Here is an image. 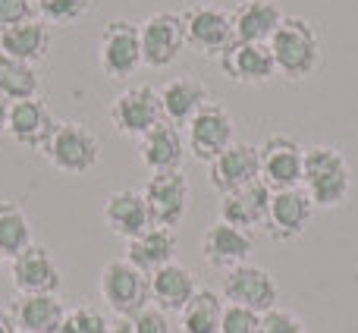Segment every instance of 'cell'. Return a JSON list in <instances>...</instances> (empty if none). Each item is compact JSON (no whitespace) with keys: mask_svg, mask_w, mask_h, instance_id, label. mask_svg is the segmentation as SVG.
Listing matches in <instances>:
<instances>
[{"mask_svg":"<svg viewBox=\"0 0 358 333\" xmlns=\"http://www.w3.org/2000/svg\"><path fill=\"white\" fill-rule=\"evenodd\" d=\"M233 129L236 126H233L229 111L223 104L210 101V104H204L201 111L195 113V120L185 126V148L195 155V161L210 164L217 155H223V151L236 142Z\"/></svg>","mask_w":358,"mask_h":333,"instance_id":"10","label":"cell"},{"mask_svg":"<svg viewBox=\"0 0 358 333\" xmlns=\"http://www.w3.org/2000/svg\"><path fill=\"white\" fill-rule=\"evenodd\" d=\"M220 69L236 85H264V82L277 73L271 44H248V41L229 44L220 54Z\"/></svg>","mask_w":358,"mask_h":333,"instance_id":"16","label":"cell"},{"mask_svg":"<svg viewBox=\"0 0 358 333\" xmlns=\"http://www.w3.org/2000/svg\"><path fill=\"white\" fill-rule=\"evenodd\" d=\"M101 296L120 318H132L151 302V277L138 271L132 261L113 258L101 271Z\"/></svg>","mask_w":358,"mask_h":333,"instance_id":"4","label":"cell"},{"mask_svg":"<svg viewBox=\"0 0 358 333\" xmlns=\"http://www.w3.org/2000/svg\"><path fill=\"white\" fill-rule=\"evenodd\" d=\"M267 208H271V189H267L261 179L252 185H242V189L220 195V220L229 223V227L248 229V233H252L255 227H264Z\"/></svg>","mask_w":358,"mask_h":333,"instance_id":"23","label":"cell"},{"mask_svg":"<svg viewBox=\"0 0 358 333\" xmlns=\"http://www.w3.org/2000/svg\"><path fill=\"white\" fill-rule=\"evenodd\" d=\"M273 66L283 79L302 82L321 66V35L305 16H283L271 41Z\"/></svg>","mask_w":358,"mask_h":333,"instance_id":"1","label":"cell"},{"mask_svg":"<svg viewBox=\"0 0 358 333\" xmlns=\"http://www.w3.org/2000/svg\"><path fill=\"white\" fill-rule=\"evenodd\" d=\"M10 277L19 296H57V290L63 283L60 267H57L50 248L38 246V242H31L25 252L10 258Z\"/></svg>","mask_w":358,"mask_h":333,"instance_id":"11","label":"cell"},{"mask_svg":"<svg viewBox=\"0 0 358 333\" xmlns=\"http://www.w3.org/2000/svg\"><path fill=\"white\" fill-rule=\"evenodd\" d=\"M0 333H19L16 321H13V315L6 309H0Z\"/></svg>","mask_w":358,"mask_h":333,"instance_id":"37","label":"cell"},{"mask_svg":"<svg viewBox=\"0 0 358 333\" xmlns=\"http://www.w3.org/2000/svg\"><path fill=\"white\" fill-rule=\"evenodd\" d=\"M258 333H308V327H305V321L299 315H292V311L271 309V311L261 315Z\"/></svg>","mask_w":358,"mask_h":333,"instance_id":"34","label":"cell"},{"mask_svg":"<svg viewBox=\"0 0 358 333\" xmlns=\"http://www.w3.org/2000/svg\"><path fill=\"white\" fill-rule=\"evenodd\" d=\"M311 217H315V201L308 198V192L302 185L280 189V192H271V208H267L264 229L271 233V239L292 242L308 229Z\"/></svg>","mask_w":358,"mask_h":333,"instance_id":"12","label":"cell"},{"mask_svg":"<svg viewBox=\"0 0 358 333\" xmlns=\"http://www.w3.org/2000/svg\"><path fill=\"white\" fill-rule=\"evenodd\" d=\"M220 296L227 305H242V309H248V311L264 315V311L277 309L280 286H277V280H273L271 271L245 261V264L227 271L223 286H220Z\"/></svg>","mask_w":358,"mask_h":333,"instance_id":"8","label":"cell"},{"mask_svg":"<svg viewBox=\"0 0 358 333\" xmlns=\"http://www.w3.org/2000/svg\"><path fill=\"white\" fill-rule=\"evenodd\" d=\"M35 0H0V31L13 29V25L35 19Z\"/></svg>","mask_w":358,"mask_h":333,"instance_id":"36","label":"cell"},{"mask_svg":"<svg viewBox=\"0 0 358 333\" xmlns=\"http://www.w3.org/2000/svg\"><path fill=\"white\" fill-rule=\"evenodd\" d=\"M98 66L113 82L129 79V76L138 73V66H145L142 35H138L136 22H129V19H110L104 25L101 44H98Z\"/></svg>","mask_w":358,"mask_h":333,"instance_id":"5","label":"cell"},{"mask_svg":"<svg viewBox=\"0 0 358 333\" xmlns=\"http://www.w3.org/2000/svg\"><path fill=\"white\" fill-rule=\"evenodd\" d=\"M255 248V239L248 229L229 227L223 220H214L201 236V255L210 267H220V271H233V267L245 264L248 255Z\"/></svg>","mask_w":358,"mask_h":333,"instance_id":"18","label":"cell"},{"mask_svg":"<svg viewBox=\"0 0 358 333\" xmlns=\"http://www.w3.org/2000/svg\"><path fill=\"white\" fill-rule=\"evenodd\" d=\"M50 25L44 19H25V22L13 25V29L0 31V54L6 57H16V60H25V63H41L48 60L50 54Z\"/></svg>","mask_w":358,"mask_h":333,"instance_id":"24","label":"cell"},{"mask_svg":"<svg viewBox=\"0 0 358 333\" xmlns=\"http://www.w3.org/2000/svg\"><path fill=\"white\" fill-rule=\"evenodd\" d=\"M261 183L271 192L302 185L305 148L289 136H271L261 145Z\"/></svg>","mask_w":358,"mask_h":333,"instance_id":"14","label":"cell"},{"mask_svg":"<svg viewBox=\"0 0 358 333\" xmlns=\"http://www.w3.org/2000/svg\"><path fill=\"white\" fill-rule=\"evenodd\" d=\"M204 104H210V92L201 79H195V76H176V79H170L167 85L161 88L164 123L179 126V129L189 126Z\"/></svg>","mask_w":358,"mask_h":333,"instance_id":"20","label":"cell"},{"mask_svg":"<svg viewBox=\"0 0 358 333\" xmlns=\"http://www.w3.org/2000/svg\"><path fill=\"white\" fill-rule=\"evenodd\" d=\"M176 248H179V242H176L173 229L151 227V229H145L142 236H136V239L126 242V261H132L138 271H145L151 277L155 271L173 264Z\"/></svg>","mask_w":358,"mask_h":333,"instance_id":"25","label":"cell"},{"mask_svg":"<svg viewBox=\"0 0 358 333\" xmlns=\"http://www.w3.org/2000/svg\"><path fill=\"white\" fill-rule=\"evenodd\" d=\"M258 327H261L258 311H248L242 305H227L217 333H258Z\"/></svg>","mask_w":358,"mask_h":333,"instance_id":"33","label":"cell"},{"mask_svg":"<svg viewBox=\"0 0 358 333\" xmlns=\"http://www.w3.org/2000/svg\"><path fill=\"white\" fill-rule=\"evenodd\" d=\"M110 333H136V327H132V318H120L117 324H110Z\"/></svg>","mask_w":358,"mask_h":333,"instance_id":"38","label":"cell"},{"mask_svg":"<svg viewBox=\"0 0 358 333\" xmlns=\"http://www.w3.org/2000/svg\"><path fill=\"white\" fill-rule=\"evenodd\" d=\"M142 35V60L151 69H167L170 63L179 60L185 50V29H182V13L173 10H157L138 25Z\"/></svg>","mask_w":358,"mask_h":333,"instance_id":"9","label":"cell"},{"mask_svg":"<svg viewBox=\"0 0 358 333\" xmlns=\"http://www.w3.org/2000/svg\"><path fill=\"white\" fill-rule=\"evenodd\" d=\"M138 161L151 173H173L185 161V139L179 126L157 123L138 139Z\"/></svg>","mask_w":358,"mask_h":333,"instance_id":"22","label":"cell"},{"mask_svg":"<svg viewBox=\"0 0 358 333\" xmlns=\"http://www.w3.org/2000/svg\"><path fill=\"white\" fill-rule=\"evenodd\" d=\"M283 16L286 13L280 10L277 0H239L236 10L229 13L236 41L248 44H267L273 38V31L280 29Z\"/></svg>","mask_w":358,"mask_h":333,"instance_id":"21","label":"cell"},{"mask_svg":"<svg viewBox=\"0 0 358 333\" xmlns=\"http://www.w3.org/2000/svg\"><path fill=\"white\" fill-rule=\"evenodd\" d=\"M182 29H185V48H192L198 57H217L236 41L233 35V19L223 6L214 3H195L182 13Z\"/></svg>","mask_w":358,"mask_h":333,"instance_id":"6","label":"cell"},{"mask_svg":"<svg viewBox=\"0 0 358 333\" xmlns=\"http://www.w3.org/2000/svg\"><path fill=\"white\" fill-rule=\"evenodd\" d=\"M104 223L113 236H120V239H126V242L155 227V223H151L148 201H145V195L136 189H120V192H113V195H107Z\"/></svg>","mask_w":358,"mask_h":333,"instance_id":"19","label":"cell"},{"mask_svg":"<svg viewBox=\"0 0 358 333\" xmlns=\"http://www.w3.org/2000/svg\"><path fill=\"white\" fill-rule=\"evenodd\" d=\"M110 123L120 136L142 139L157 123H164L161 111V92L155 85H129L113 98L110 104Z\"/></svg>","mask_w":358,"mask_h":333,"instance_id":"7","label":"cell"},{"mask_svg":"<svg viewBox=\"0 0 358 333\" xmlns=\"http://www.w3.org/2000/svg\"><path fill=\"white\" fill-rule=\"evenodd\" d=\"M145 201L151 211V223L155 227L173 229L189 211V179L182 176V170L173 173H151V179L145 183Z\"/></svg>","mask_w":358,"mask_h":333,"instance_id":"13","label":"cell"},{"mask_svg":"<svg viewBox=\"0 0 358 333\" xmlns=\"http://www.w3.org/2000/svg\"><path fill=\"white\" fill-rule=\"evenodd\" d=\"M258 179H261V151L245 142H233L223 155H217L208 164V183L220 195L242 189V185H252Z\"/></svg>","mask_w":358,"mask_h":333,"instance_id":"15","label":"cell"},{"mask_svg":"<svg viewBox=\"0 0 358 333\" xmlns=\"http://www.w3.org/2000/svg\"><path fill=\"white\" fill-rule=\"evenodd\" d=\"M302 189L315 208H340L352 192V166L330 145H315L305 151Z\"/></svg>","mask_w":358,"mask_h":333,"instance_id":"2","label":"cell"},{"mask_svg":"<svg viewBox=\"0 0 358 333\" xmlns=\"http://www.w3.org/2000/svg\"><path fill=\"white\" fill-rule=\"evenodd\" d=\"M0 267H3V255H0Z\"/></svg>","mask_w":358,"mask_h":333,"instance_id":"40","label":"cell"},{"mask_svg":"<svg viewBox=\"0 0 358 333\" xmlns=\"http://www.w3.org/2000/svg\"><path fill=\"white\" fill-rule=\"evenodd\" d=\"M132 327L136 333H173L167 311H161L157 305H145L138 315H132Z\"/></svg>","mask_w":358,"mask_h":333,"instance_id":"35","label":"cell"},{"mask_svg":"<svg viewBox=\"0 0 358 333\" xmlns=\"http://www.w3.org/2000/svg\"><path fill=\"white\" fill-rule=\"evenodd\" d=\"M223 309H227V302H223L220 292L198 290L192 302L179 311V327H182V333H217Z\"/></svg>","mask_w":358,"mask_h":333,"instance_id":"29","label":"cell"},{"mask_svg":"<svg viewBox=\"0 0 358 333\" xmlns=\"http://www.w3.org/2000/svg\"><path fill=\"white\" fill-rule=\"evenodd\" d=\"M195 292H198V286H195L192 271L176 264V261L151 274V302L161 311H167V315H173V311L179 315V311L192 302Z\"/></svg>","mask_w":358,"mask_h":333,"instance_id":"26","label":"cell"},{"mask_svg":"<svg viewBox=\"0 0 358 333\" xmlns=\"http://www.w3.org/2000/svg\"><path fill=\"white\" fill-rule=\"evenodd\" d=\"M57 333H110V324L92 305H76V309H66Z\"/></svg>","mask_w":358,"mask_h":333,"instance_id":"32","label":"cell"},{"mask_svg":"<svg viewBox=\"0 0 358 333\" xmlns=\"http://www.w3.org/2000/svg\"><path fill=\"white\" fill-rule=\"evenodd\" d=\"M10 315L19 333H57L66 309L57 296H19Z\"/></svg>","mask_w":358,"mask_h":333,"instance_id":"27","label":"cell"},{"mask_svg":"<svg viewBox=\"0 0 358 333\" xmlns=\"http://www.w3.org/2000/svg\"><path fill=\"white\" fill-rule=\"evenodd\" d=\"M6 120H10V104H6V101L0 98V136L6 132Z\"/></svg>","mask_w":358,"mask_h":333,"instance_id":"39","label":"cell"},{"mask_svg":"<svg viewBox=\"0 0 358 333\" xmlns=\"http://www.w3.org/2000/svg\"><path fill=\"white\" fill-rule=\"evenodd\" d=\"M31 246V223L16 201L0 198V255L16 258L19 252Z\"/></svg>","mask_w":358,"mask_h":333,"instance_id":"30","label":"cell"},{"mask_svg":"<svg viewBox=\"0 0 358 333\" xmlns=\"http://www.w3.org/2000/svg\"><path fill=\"white\" fill-rule=\"evenodd\" d=\"M57 120L50 113V107L44 104V98H25L10 104V120H6V132L13 142H19L22 148H38L44 151L48 139L54 136Z\"/></svg>","mask_w":358,"mask_h":333,"instance_id":"17","label":"cell"},{"mask_svg":"<svg viewBox=\"0 0 358 333\" xmlns=\"http://www.w3.org/2000/svg\"><path fill=\"white\" fill-rule=\"evenodd\" d=\"M38 92H41V76L35 63L0 54V98L13 104V101L38 98Z\"/></svg>","mask_w":358,"mask_h":333,"instance_id":"28","label":"cell"},{"mask_svg":"<svg viewBox=\"0 0 358 333\" xmlns=\"http://www.w3.org/2000/svg\"><path fill=\"white\" fill-rule=\"evenodd\" d=\"M44 157L54 170L69 173V176H85L101 161V142L85 123L63 120V123H57L54 136L44 145Z\"/></svg>","mask_w":358,"mask_h":333,"instance_id":"3","label":"cell"},{"mask_svg":"<svg viewBox=\"0 0 358 333\" xmlns=\"http://www.w3.org/2000/svg\"><path fill=\"white\" fill-rule=\"evenodd\" d=\"M88 3L92 0H35V10L38 19H44L48 25H69L85 16Z\"/></svg>","mask_w":358,"mask_h":333,"instance_id":"31","label":"cell"}]
</instances>
